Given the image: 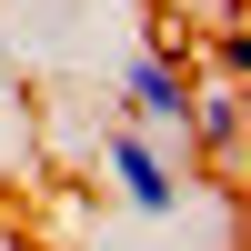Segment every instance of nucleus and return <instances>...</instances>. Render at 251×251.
Returning <instances> with one entry per match:
<instances>
[{
  "label": "nucleus",
  "instance_id": "nucleus-1",
  "mask_svg": "<svg viewBox=\"0 0 251 251\" xmlns=\"http://www.w3.org/2000/svg\"><path fill=\"white\" fill-rule=\"evenodd\" d=\"M100 191L121 201L131 221H151V231H171V221H191V201H201V181H191V161H171L151 131H131V121H111L100 131Z\"/></svg>",
  "mask_w": 251,
  "mask_h": 251
},
{
  "label": "nucleus",
  "instance_id": "nucleus-2",
  "mask_svg": "<svg viewBox=\"0 0 251 251\" xmlns=\"http://www.w3.org/2000/svg\"><path fill=\"white\" fill-rule=\"evenodd\" d=\"M121 121L151 131L171 161H191V71H181L171 50H131L121 60Z\"/></svg>",
  "mask_w": 251,
  "mask_h": 251
},
{
  "label": "nucleus",
  "instance_id": "nucleus-3",
  "mask_svg": "<svg viewBox=\"0 0 251 251\" xmlns=\"http://www.w3.org/2000/svg\"><path fill=\"white\" fill-rule=\"evenodd\" d=\"M191 151H211V161H231L241 151V80H191Z\"/></svg>",
  "mask_w": 251,
  "mask_h": 251
},
{
  "label": "nucleus",
  "instance_id": "nucleus-4",
  "mask_svg": "<svg viewBox=\"0 0 251 251\" xmlns=\"http://www.w3.org/2000/svg\"><path fill=\"white\" fill-rule=\"evenodd\" d=\"M0 80H10V20H0Z\"/></svg>",
  "mask_w": 251,
  "mask_h": 251
}]
</instances>
